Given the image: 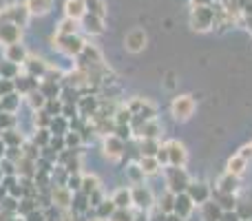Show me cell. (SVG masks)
Returning <instances> with one entry per match:
<instances>
[{
	"label": "cell",
	"instance_id": "60d3db41",
	"mask_svg": "<svg viewBox=\"0 0 252 221\" xmlns=\"http://www.w3.org/2000/svg\"><path fill=\"white\" fill-rule=\"evenodd\" d=\"M35 122H38V124L42 126V128H47V126L51 124V115H49V113H44V111H40V113H38V117H35Z\"/></svg>",
	"mask_w": 252,
	"mask_h": 221
},
{
	"label": "cell",
	"instance_id": "91938a15",
	"mask_svg": "<svg viewBox=\"0 0 252 221\" xmlns=\"http://www.w3.org/2000/svg\"><path fill=\"white\" fill-rule=\"evenodd\" d=\"M84 2H87V0H84Z\"/></svg>",
	"mask_w": 252,
	"mask_h": 221
},
{
	"label": "cell",
	"instance_id": "cb8c5ba5",
	"mask_svg": "<svg viewBox=\"0 0 252 221\" xmlns=\"http://www.w3.org/2000/svg\"><path fill=\"white\" fill-rule=\"evenodd\" d=\"M157 151H159V142H157V137H144L142 144H139V155H157Z\"/></svg>",
	"mask_w": 252,
	"mask_h": 221
},
{
	"label": "cell",
	"instance_id": "83f0119b",
	"mask_svg": "<svg viewBox=\"0 0 252 221\" xmlns=\"http://www.w3.org/2000/svg\"><path fill=\"white\" fill-rule=\"evenodd\" d=\"M97 188H100V182H97L95 175H84L80 190H82L84 195H91V192H93V190H97Z\"/></svg>",
	"mask_w": 252,
	"mask_h": 221
},
{
	"label": "cell",
	"instance_id": "5b68a950",
	"mask_svg": "<svg viewBox=\"0 0 252 221\" xmlns=\"http://www.w3.org/2000/svg\"><path fill=\"white\" fill-rule=\"evenodd\" d=\"M53 47H58L60 51H64L66 56H80L84 49V40L78 35H56L53 38Z\"/></svg>",
	"mask_w": 252,
	"mask_h": 221
},
{
	"label": "cell",
	"instance_id": "ba28073f",
	"mask_svg": "<svg viewBox=\"0 0 252 221\" xmlns=\"http://www.w3.org/2000/svg\"><path fill=\"white\" fill-rule=\"evenodd\" d=\"M82 27H84V31L87 33H91V35H100L102 31H104V18H100V16H95V13H84L82 18Z\"/></svg>",
	"mask_w": 252,
	"mask_h": 221
},
{
	"label": "cell",
	"instance_id": "f1b7e54d",
	"mask_svg": "<svg viewBox=\"0 0 252 221\" xmlns=\"http://www.w3.org/2000/svg\"><path fill=\"white\" fill-rule=\"evenodd\" d=\"M157 208H159L161 213H166V215H168V213H173V210H175V192H170V190L166 192V195L159 199V204H157Z\"/></svg>",
	"mask_w": 252,
	"mask_h": 221
},
{
	"label": "cell",
	"instance_id": "d6986e66",
	"mask_svg": "<svg viewBox=\"0 0 252 221\" xmlns=\"http://www.w3.org/2000/svg\"><path fill=\"white\" fill-rule=\"evenodd\" d=\"M217 186H219V188H217L219 192H230V195H235V192H237V186H239V177H237V175H230V173L226 170V175L219 179Z\"/></svg>",
	"mask_w": 252,
	"mask_h": 221
},
{
	"label": "cell",
	"instance_id": "8d00e7d4",
	"mask_svg": "<svg viewBox=\"0 0 252 221\" xmlns=\"http://www.w3.org/2000/svg\"><path fill=\"white\" fill-rule=\"evenodd\" d=\"M40 91L44 93V97H47V100H53V97L58 95V87H56V82H49V80H47V84H42V87H40Z\"/></svg>",
	"mask_w": 252,
	"mask_h": 221
},
{
	"label": "cell",
	"instance_id": "11a10c76",
	"mask_svg": "<svg viewBox=\"0 0 252 221\" xmlns=\"http://www.w3.org/2000/svg\"><path fill=\"white\" fill-rule=\"evenodd\" d=\"M49 109H51V113H53V111L58 113V111H60V104H53V102H51V104H49Z\"/></svg>",
	"mask_w": 252,
	"mask_h": 221
},
{
	"label": "cell",
	"instance_id": "db71d44e",
	"mask_svg": "<svg viewBox=\"0 0 252 221\" xmlns=\"http://www.w3.org/2000/svg\"><path fill=\"white\" fill-rule=\"evenodd\" d=\"M246 25H248V31L252 33V13H250V16H246Z\"/></svg>",
	"mask_w": 252,
	"mask_h": 221
},
{
	"label": "cell",
	"instance_id": "8992f818",
	"mask_svg": "<svg viewBox=\"0 0 252 221\" xmlns=\"http://www.w3.org/2000/svg\"><path fill=\"white\" fill-rule=\"evenodd\" d=\"M186 192L190 195V199L199 206L210 199V188H208V184H204V182H190L186 188Z\"/></svg>",
	"mask_w": 252,
	"mask_h": 221
},
{
	"label": "cell",
	"instance_id": "e0dca14e",
	"mask_svg": "<svg viewBox=\"0 0 252 221\" xmlns=\"http://www.w3.org/2000/svg\"><path fill=\"white\" fill-rule=\"evenodd\" d=\"M53 204L60 206V208H69L73 204V195H71V188L69 186H60L53 190Z\"/></svg>",
	"mask_w": 252,
	"mask_h": 221
},
{
	"label": "cell",
	"instance_id": "d6a6232c",
	"mask_svg": "<svg viewBox=\"0 0 252 221\" xmlns=\"http://www.w3.org/2000/svg\"><path fill=\"white\" fill-rule=\"evenodd\" d=\"M111 221H135V217L128 208H115V213L111 215Z\"/></svg>",
	"mask_w": 252,
	"mask_h": 221
},
{
	"label": "cell",
	"instance_id": "7bdbcfd3",
	"mask_svg": "<svg viewBox=\"0 0 252 221\" xmlns=\"http://www.w3.org/2000/svg\"><path fill=\"white\" fill-rule=\"evenodd\" d=\"M11 91H13V82H9L7 78H2V82H0V95H9Z\"/></svg>",
	"mask_w": 252,
	"mask_h": 221
},
{
	"label": "cell",
	"instance_id": "3957f363",
	"mask_svg": "<svg viewBox=\"0 0 252 221\" xmlns=\"http://www.w3.org/2000/svg\"><path fill=\"white\" fill-rule=\"evenodd\" d=\"M29 9L27 4H11V7H4L0 11V22H13L18 27H25L29 22Z\"/></svg>",
	"mask_w": 252,
	"mask_h": 221
},
{
	"label": "cell",
	"instance_id": "bcb514c9",
	"mask_svg": "<svg viewBox=\"0 0 252 221\" xmlns=\"http://www.w3.org/2000/svg\"><path fill=\"white\" fill-rule=\"evenodd\" d=\"M151 221H166V213H161V210L155 206V210H153V217H151Z\"/></svg>",
	"mask_w": 252,
	"mask_h": 221
},
{
	"label": "cell",
	"instance_id": "7402d4cb",
	"mask_svg": "<svg viewBox=\"0 0 252 221\" xmlns=\"http://www.w3.org/2000/svg\"><path fill=\"white\" fill-rule=\"evenodd\" d=\"M246 166H248V159H244L241 155H235V157H230V159H228V173L241 177V175L246 173Z\"/></svg>",
	"mask_w": 252,
	"mask_h": 221
},
{
	"label": "cell",
	"instance_id": "7a4b0ae2",
	"mask_svg": "<svg viewBox=\"0 0 252 221\" xmlns=\"http://www.w3.org/2000/svg\"><path fill=\"white\" fill-rule=\"evenodd\" d=\"M188 184H190V179H188L186 170L182 168V166H170V168H166V186H168L170 192H186Z\"/></svg>",
	"mask_w": 252,
	"mask_h": 221
},
{
	"label": "cell",
	"instance_id": "b9f144b4",
	"mask_svg": "<svg viewBox=\"0 0 252 221\" xmlns=\"http://www.w3.org/2000/svg\"><path fill=\"white\" fill-rule=\"evenodd\" d=\"M82 106H84V115H91V113H95V100H91V97H84Z\"/></svg>",
	"mask_w": 252,
	"mask_h": 221
},
{
	"label": "cell",
	"instance_id": "7dc6e473",
	"mask_svg": "<svg viewBox=\"0 0 252 221\" xmlns=\"http://www.w3.org/2000/svg\"><path fill=\"white\" fill-rule=\"evenodd\" d=\"M239 155L244 157V159H252V144H250V146H244V148H241Z\"/></svg>",
	"mask_w": 252,
	"mask_h": 221
},
{
	"label": "cell",
	"instance_id": "ac0fdd59",
	"mask_svg": "<svg viewBox=\"0 0 252 221\" xmlns=\"http://www.w3.org/2000/svg\"><path fill=\"white\" fill-rule=\"evenodd\" d=\"M201 215H204V221H219L223 210L217 201H206V204H201Z\"/></svg>",
	"mask_w": 252,
	"mask_h": 221
},
{
	"label": "cell",
	"instance_id": "4316f807",
	"mask_svg": "<svg viewBox=\"0 0 252 221\" xmlns=\"http://www.w3.org/2000/svg\"><path fill=\"white\" fill-rule=\"evenodd\" d=\"M217 204L221 206V210H235L237 208V199L230 192H219L217 190Z\"/></svg>",
	"mask_w": 252,
	"mask_h": 221
},
{
	"label": "cell",
	"instance_id": "f907efd6",
	"mask_svg": "<svg viewBox=\"0 0 252 221\" xmlns=\"http://www.w3.org/2000/svg\"><path fill=\"white\" fill-rule=\"evenodd\" d=\"M80 142V135H69V137H66V144H69V146H73V144H78Z\"/></svg>",
	"mask_w": 252,
	"mask_h": 221
},
{
	"label": "cell",
	"instance_id": "44dd1931",
	"mask_svg": "<svg viewBox=\"0 0 252 221\" xmlns=\"http://www.w3.org/2000/svg\"><path fill=\"white\" fill-rule=\"evenodd\" d=\"M7 60L9 62H25L27 60V51H25V47H22L20 42H16V44H7Z\"/></svg>",
	"mask_w": 252,
	"mask_h": 221
},
{
	"label": "cell",
	"instance_id": "f546056e",
	"mask_svg": "<svg viewBox=\"0 0 252 221\" xmlns=\"http://www.w3.org/2000/svg\"><path fill=\"white\" fill-rule=\"evenodd\" d=\"M87 11L89 13H95V16L104 18L106 7H104V0H87Z\"/></svg>",
	"mask_w": 252,
	"mask_h": 221
},
{
	"label": "cell",
	"instance_id": "484cf974",
	"mask_svg": "<svg viewBox=\"0 0 252 221\" xmlns=\"http://www.w3.org/2000/svg\"><path fill=\"white\" fill-rule=\"evenodd\" d=\"M113 201H115V206H118V208H128V206L133 204V192L126 190V188H122V190L115 192Z\"/></svg>",
	"mask_w": 252,
	"mask_h": 221
},
{
	"label": "cell",
	"instance_id": "816d5d0a",
	"mask_svg": "<svg viewBox=\"0 0 252 221\" xmlns=\"http://www.w3.org/2000/svg\"><path fill=\"white\" fill-rule=\"evenodd\" d=\"M166 221H184V219L179 217L177 213H168V215H166Z\"/></svg>",
	"mask_w": 252,
	"mask_h": 221
},
{
	"label": "cell",
	"instance_id": "6da1fadb",
	"mask_svg": "<svg viewBox=\"0 0 252 221\" xmlns=\"http://www.w3.org/2000/svg\"><path fill=\"white\" fill-rule=\"evenodd\" d=\"M190 25L197 31H208L215 25V7H210V4H195L190 16Z\"/></svg>",
	"mask_w": 252,
	"mask_h": 221
},
{
	"label": "cell",
	"instance_id": "2e32d148",
	"mask_svg": "<svg viewBox=\"0 0 252 221\" xmlns=\"http://www.w3.org/2000/svg\"><path fill=\"white\" fill-rule=\"evenodd\" d=\"M25 4L31 16H44L53 9V0H27Z\"/></svg>",
	"mask_w": 252,
	"mask_h": 221
},
{
	"label": "cell",
	"instance_id": "f6af8a7d",
	"mask_svg": "<svg viewBox=\"0 0 252 221\" xmlns=\"http://www.w3.org/2000/svg\"><path fill=\"white\" fill-rule=\"evenodd\" d=\"M219 221H241V217L237 213H232V210H223V215Z\"/></svg>",
	"mask_w": 252,
	"mask_h": 221
},
{
	"label": "cell",
	"instance_id": "681fc988",
	"mask_svg": "<svg viewBox=\"0 0 252 221\" xmlns=\"http://www.w3.org/2000/svg\"><path fill=\"white\" fill-rule=\"evenodd\" d=\"M29 221H44V215L42 213H31L29 215Z\"/></svg>",
	"mask_w": 252,
	"mask_h": 221
},
{
	"label": "cell",
	"instance_id": "ffe728a7",
	"mask_svg": "<svg viewBox=\"0 0 252 221\" xmlns=\"http://www.w3.org/2000/svg\"><path fill=\"white\" fill-rule=\"evenodd\" d=\"M139 168H142L144 175H157L159 173V168H161V164L157 161L155 155H144L142 161H139Z\"/></svg>",
	"mask_w": 252,
	"mask_h": 221
},
{
	"label": "cell",
	"instance_id": "f5cc1de1",
	"mask_svg": "<svg viewBox=\"0 0 252 221\" xmlns=\"http://www.w3.org/2000/svg\"><path fill=\"white\" fill-rule=\"evenodd\" d=\"M4 155H7V144H4L2 137H0V159H2Z\"/></svg>",
	"mask_w": 252,
	"mask_h": 221
},
{
	"label": "cell",
	"instance_id": "74e56055",
	"mask_svg": "<svg viewBox=\"0 0 252 221\" xmlns=\"http://www.w3.org/2000/svg\"><path fill=\"white\" fill-rule=\"evenodd\" d=\"M16 104H18L16 95H13V93H9V95H2V102H0V109H4V111H13V109H16Z\"/></svg>",
	"mask_w": 252,
	"mask_h": 221
},
{
	"label": "cell",
	"instance_id": "1f68e13d",
	"mask_svg": "<svg viewBox=\"0 0 252 221\" xmlns=\"http://www.w3.org/2000/svg\"><path fill=\"white\" fill-rule=\"evenodd\" d=\"M237 215L241 217V221H250L252 217V206L248 201H237Z\"/></svg>",
	"mask_w": 252,
	"mask_h": 221
},
{
	"label": "cell",
	"instance_id": "d4e9b609",
	"mask_svg": "<svg viewBox=\"0 0 252 221\" xmlns=\"http://www.w3.org/2000/svg\"><path fill=\"white\" fill-rule=\"evenodd\" d=\"M75 29H78V20H73V18H66V16H64V20L58 25L56 35H73Z\"/></svg>",
	"mask_w": 252,
	"mask_h": 221
},
{
	"label": "cell",
	"instance_id": "836d02e7",
	"mask_svg": "<svg viewBox=\"0 0 252 221\" xmlns=\"http://www.w3.org/2000/svg\"><path fill=\"white\" fill-rule=\"evenodd\" d=\"M2 142L9 146H18L22 142V135H18L16 130H2Z\"/></svg>",
	"mask_w": 252,
	"mask_h": 221
},
{
	"label": "cell",
	"instance_id": "ab89813d",
	"mask_svg": "<svg viewBox=\"0 0 252 221\" xmlns=\"http://www.w3.org/2000/svg\"><path fill=\"white\" fill-rule=\"evenodd\" d=\"M157 161H159L161 166H168V148L166 146H159V151H157Z\"/></svg>",
	"mask_w": 252,
	"mask_h": 221
},
{
	"label": "cell",
	"instance_id": "9f6ffc18",
	"mask_svg": "<svg viewBox=\"0 0 252 221\" xmlns=\"http://www.w3.org/2000/svg\"><path fill=\"white\" fill-rule=\"evenodd\" d=\"M192 4H210V0H192Z\"/></svg>",
	"mask_w": 252,
	"mask_h": 221
},
{
	"label": "cell",
	"instance_id": "52a82bcc",
	"mask_svg": "<svg viewBox=\"0 0 252 221\" xmlns=\"http://www.w3.org/2000/svg\"><path fill=\"white\" fill-rule=\"evenodd\" d=\"M20 27L13 22H0V42L2 44H16L20 42Z\"/></svg>",
	"mask_w": 252,
	"mask_h": 221
},
{
	"label": "cell",
	"instance_id": "ee69618b",
	"mask_svg": "<svg viewBox=\"0 0 252 221\" xmlns=\"http://www.w3.org/2000/svg\"><path fill=\"white\" fill-rule=\"evenodd\" d=\"M47 139H49V130H47V128H40L38 135H35V144L44 146V144H47Z\"/></svg>",
	"mask_w": 252,
	"mask_h": 221
},
{
	"label": "cell",
	"instance_id": "c3c4849f",
	"mask_svg": "<svg viewBox=\"0 0 252 221\" xmlns=\"http://www.w3.org/2000/svg\"><path fill=\"white\" fill-rule=\"evenodd\" d=\"M2 208L4 210H13V208H16V201H13V199H4L2 201Z\"/></svg>",
	"mask_w": 252,
	"mask_h": 221
},
{
	"label": "cell",
	"instance_id": "9c48e42d",
	"mask_svg": "<svg viewBox=\"0 0 252 221\" xmlns=\"http://www.w3.org/2000/svg\"><path fill=\"white\" fill-rule=\"evenodd\" d=\"M166 148H168V166H184L186 164V148H184V144L179 142H168L166 144Z\"/></svg>",
	"mask_w": 252,
	"mask_h": 221
},
{
	"label": "cell",
	"instance_id": "603a6c76",
	"mask_svg": "<svg viewBox=\"0 0 252 221\" xmlns=\"http://www.w3.org/2000/svg\"><path fill=\"white\" fill-rule=\"evenodd\" d=\"M25 66H27V71H29V75H33V78L47 73V64H44V60H40V58H27Z\"/></svg>",
	"mask_w": 252,
	"mask_h": 221
},
{
	"label": "cell",
	"instance_id": "9a60e30c",
	"mask_svg": "<svg viewBox=\"0 0 252 221\" xmlns=\"http://www.w3.org/2000/svg\"><path fill=\"white\" fill-rule=\"evenodd\" d=\"M78 58H80V62H82V64H91V66H100L102 64L100 51H97L95 47H91V44H84L82 53H80Z\"/></svg>",
	"mask_w": 252,
	"mask_h": 221
},
{
	"label": "cell",
	"instance_id": "680465c9",
	"mask_svg": "<svg viewBox=\"0 0 252 221\" xmlns=\"http://www.w3.org/2000/svg\"><path fill=\"white\" fill-rule=\"evenodd\" d=\"M0 179H2V170H0Z\"/></svg>",
	"mask_w": 252,
	"mask_h": 221
},
{
	"label": "cell",
	"instance_id": "4dcf8cb0",
	"mask_svg": "<svg viewBox=\"0 0 252 221\" xmlns=\"http://www.w3.org/2000/svg\"><path fill=\"white\" fill-rule=\"evenodd\" d=\"M115 201L111 199V201H102L100 206H97V215H100V219H106V217H111V215L115 213Z\"/></svg>",
	"mask_w": 252,
	"mask_h": 221
},
{
	"label": "cell",
	"instance_id": "f35d334b",
	"mask_svg": "<svg viewBox=\"0 0 252 221\" xmlns=\"http://www.w3.org/2000/svg\"><path fill=\"white\" fill-rule=\"evenodd\" d=\"M9 62V60H7ZM0 73H2V78H13V73H16V62H9V64H2L0 66Z\"/></svg>",
	"mask_w": 252,
	"mask_h": 221
},
{
	"label": "cell",
	"instance_id": "30bf717a",
	"mask_svg": "<svg viewBox=\"0 0 252 221\" xmlns=\"http://www.w3.org/2000/svg\"><path fill=\"white\" fill-rule=\"evenodd\" d=\"M126 49L133 53H139L144 47H146V33L144 29H133L130 33H126V40H124Z\"/></svg>",
	"mask_w": 252,
	"mask_h": 221
},
{
	"label": "cell",
	"instance_id": "5bb4252c",
	"mask_svg": "<svg viewBox=\"0 0 252 221\" xmlns=\"http://www.w3.org/2000/svg\"><path fill=\"white\" fill-rule=\"evenodd\" d=\"M84 13H87V2H84V0H66V4H64V16L66 18L80 20Z\"/></svg>",
	"mask_w": 252,
	"mask_h": 221
},
{
	"label": "cell",
	"instance_id": "8fae6325",
	"mask_svg": "<svg viewBox=\"0 0 252 221\" xmlns=\"http://www.w3.org/2000/svg\"><path fill=\"white\" fill-rule=\"evenodd\" d=\"M192 208H195V201L190 199L188 192H177V195H175V210L173 213H177L182 219H186L188 215L192 213Z\"/></svg>",
	"mask_w": 252,
	"mask_h": 221
},
{
	"label": "cell",
	"instance_id": "6f0895ef",
	"mask_svg": "<svg viewBox=\"0 0 252 221\" xmlns=\"http://www.w3.org/2000/svg\"><path fill=\"white\" fill-rule=\"evenodd\" d=\"M93 221H102V219H100V217H97V219H93Z\"/></svg>",
	"mask_w": 252,
	"mask_h": 221
},
{
	"label": "cell",
	"instance_id": "7c38bea8",
	"mask_svg": "<svg viewBox=\"0 0 252 221\" xmlns=\"http://www.w3.org/2000/svg\"><path fill=\"white\" fill-rule=\"evenodd\" d=\"M133 204L137 206V208H151L153 206V195H151V190L148 188H144V186H135L133 190Z\"/></svg>",
	"mask_w": 252,
	"mask_h": 221
},
{
	"label": "cell",
	"instance_id": "e575fe53",
	"mask_svg": "<svg viewBox=\"0 0 252 221\" xmlns=\"http://www.w3.org/2000/svg\"><path fill=\"white\" fill-rule=\"evenodd\" d=\"M29 102H31V106H33V109H42L44 104H47V97H44V93L42 91H31L29 93Z\"/></svg>",
	"mask_w": 252,
	"mask_h": 221
},
{
	"label": "cell",
	"instance_id": "d590c367",
	"mask_svg": "<svg viewBox=\"0 0 252 221\" xmlns=\"http://www.w3.org/2000/svg\"><path fill=\"white\" fill-rule=\"evenodd\" d=\"M130 120H133V113H130L128 106H124V109L115 113V124H130Z\"/></svg>",
	"mask_w": 252,
	"mask_h": 221
},
{
	"label": "cell",
	"instance_id": "4fadbf2b",
	"mask_svg": "<svg viewBox=\"0 0 252 221\" xmlns=\"http://www.w3.org/2000/svg\"><path fill=\"white\" fill-rule=\"evenodd\" d=\"M104 151L111 159H118V157L124 155V139H120L118 135H109L104 144Z\"/></svg>",
	"mask_w": 252,
	"mask_h": 221
},
{
	"label": "cell",
	"instance_id": "277c9868",
	"mask_svg": "<svg viewBox=\"0 0 252 221\" xmlns=\"http://www.w3.org/2000/svg\"><path fill=\"white\" fill-rule=\"evenodd\" d=\"M170 113H173V117L175 120H179V122L190 120V115L195 113V100H192L190 95L175 97L173 104H170Z\"/></svg>",
	"mask_w": 252,
	"mask_h": 221
}]
</instances>
